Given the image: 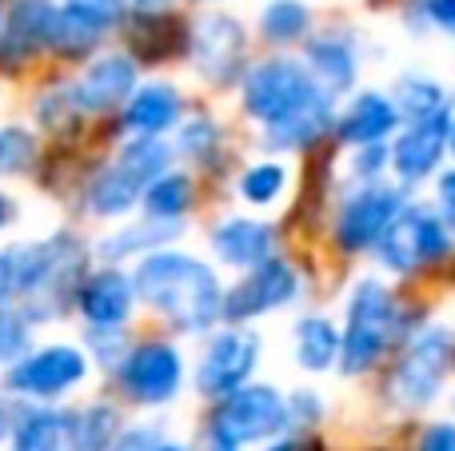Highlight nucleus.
Segmentation results:
<instances>
[{
  "label": "nucleus",
  "mask_w": 455,
  "mask_h": 451,
  "mask_svg": "<svg viewBox=\"0 0 455 451\" xmlns=\"http://www.w3.org/2000/svg\"><path fill=\"white\" fill-rule=\"evenodd\" d=\"M8 212H12V208H8V200L0 196V228H4V220H8Z\"/></svg>",
  "instance_id": "de8ad7c7"
},
{
  "label": "nucleus",
  "mask_w": 455,
  "mask_h": 451,
  "mask_svg": "<svg viewBox=\"0 0 455 451\" xmlns=\"http://www.w3.org/2000/svg\"><path fill=\"white\" fill-rule=\"evenodd\" d=\"M168 156H172V152H168V144H160L156 136H136V140L120 152L116 164L124 168V172L132 176L140 188H148L156 176L168 172Z\"/></svg>",
  "instance_id": "c85d7f7f"
},
{
  "label": "nucleus",
  "mask_w": 455,
  "mask_h": 451,
  "mask_svg": "<svg viewBox=\"0 0 455 451\" xmlns=\"http://www.w3.org/2000/svg\"><path fill=\"white\" fill-rule=\"evenodd\" d=\"M156 451H188V447H180V444H160Z\"/></svg>",
  "instance_id": "8fccbe9b"
},
{
  "label": "nucleus",
  "mask_w": 455,
  "mask_h": 451,
  "mask_svg": "<svg viewBox=\"0 0 455 451\" xmlns=\"http://www.w3.org/2000/svg\"><path fill=\"white\" fill-rule=\"evenodd\" d=\"M283 428H288V400L272 384H243L216 407L212 439L243 447L259 444V439H275Z\"/></svg>",
  "instance_id": "39448f33"
},
{
  "label": "nucleus",
  "mask_w": 455,
  "mask_h": 451,
  "mask_svg": "<svg viewBox=\"0 0 455 451\" xmlns=\"http://www.w3.org/2000/svg\"><path fill=\"white\" fill-rule=\"evenodd\" d=\"M36 160V136L20 124L0 128V176H20Z\"/></svg>",
  "instance_id": "2f4dec72"
},
{
  "label": "nucleus",
  "mask_w": 455,
  "mask_h": 451,
  "mask_svg": "<svg viewBox=\"0 0 455 451\" xmlns=\"http://www.w3.org/2000/svg\"><path fill=\"white\" fill-rule=\"evenodd\" d=\"M24 352H28V320H24V312L0 304V364H12Z\"/></svg>",
  "instance_id": "72a5a7b5"
},
{
  "label": "nucleus",
  "mask_w": 455,
  "mask_h": 451,
  "mask_svg": "<svg viewBox=\"0 0 455 451\" xmlns=\"http://www.w3.org/2000/svg\"><path fill=\"white\" fill-rule=\"evenodd\" d=\"M120 436V420L108 404H88L68 415V451H108Z\"/></svg>",
  "instance_id": "b1692460"
},
{
  "label": "nucleus",
  "mask_w": 455,
  "mask_h": 451,
  "mask_svg": "<svg viewBox=\"0 0 455 451\" xmlns=\"http://www.w3.org/2000/svg\"><path fill=\"white\" fill-rule=\"evenodd\" d=\"M16 296V272H12V256H0V304H8Z\"/></svg>",
  "instance_id": "37998d69"
},
{
  "label": "nucleus",
  "mask_w": 455,
  "mask_h": 451,
  "mask_svg": "<svg viewBox=\"0 0 455 451\" xmlns=\"http://www.w3.org/2000/svg\"><path fill=\"white\" fill-rule=\"evenodd\" d=\"M451 348H455V340L448 328H427V332H419L416 340L408 344V352H403L400 368H395V376H392L395 404L408 407V412H419V407L432 404L443 388L448 368L455 364Z\"/></svg>",
  "instance_id": "423d86ee"
},
{
  "label": "nucleus",
  "mask_w": 455,
  "mask_h": 451,
  "mask_svg": "<svg viewBox=\"0 0 455 451\" xmlns=\"http://www.w3.org/2000/svg\"><path fill=\"white\" fill-rule=\"evenodd\" d=\"M283 184H288V172H283L280 164H272V160H264V164H251L248 172L240 176V196L248 200V204H272L283 192Z\"/></svg>",
  "instance_id": "473e14b6"
},
{
  "label": "nucleus",
  "mask_w": 455,
  "mask_h": 451,
  "mask_svg": "<svg viewBox=\"0 0 455 451\" xmlns=\"http://www.w3.org/2000/svg\"><path fill=\"white\" fill-rule=\"evenodd\" d=\"M132 300H136V280L124 276L120 268L92 272L76 292L80 316L92 328H124V320L132 316Z\"/></svg>",
  "instance_id": "2eb2a0df"
},
{
  "label": "nucleus",
  "mask_w": 455,
  "mask_h": 451,
  "mask_svg": "<svg viewBox=\"0 0 455 451\" xmlns=\"http://www.w3.org/2000/svg\"><path fill=\"white\" fill-rule=\"evenodd\" d=\"M12 451H68V415L28 407L12 423Z\"/></svg>",
  "instance_id": "4be33fe9"
},
{
  "label": "nucleus",
  "mask_w": 455,
  "mask_h": 451,
  "mask_svg": "<svg viewBox=\"0 0 455 451\" xmlns=\"http://www.w3.org/2000/svg\"><path fill=\"white\" fill-rule=\"evenodd\" d=\"M140 196H144L140 184H136L120 164H112V168H104V172L92 180V188H88V208H92V216H104V220H108V216H124Z\"/></svg>",
  "instance_id": "393cba45"
},
{
  "label": "nucleus",
  "mask_w": 455,
  "mask_h": 451,
  "mask_svg": "<svg viewBox=\"0 0 455 451\" xmlns=\"http://www.w3.org/2000/svg\"><path fill=\"white\" fill-rule=\"evenodd\" d=\"M448 148L455 152V120H451V144H448Z\"/></svg>",
  "instance_id": "3c124183"
},
{
  "label": "nucleus",
  "mask_w": 455,
  "mask_h": 451,
  "mask_svg": "<svg viewBox=\"0 0 455 451\" xmlns=\"http://www.w3.org/2000/svg\"><path fill=\"white\" fill-rule=\"evenodd\" d=\"M307 68L323 92H347L355 80V52L344 36H320L307 44Z\"/></svg>",
  "instance_id": "412c9836"
},
{
  "label": "nucleus",
  "mask_w": 455,
  "mask_h": 451,
  "mask_svg": "<svg viewBox=\"0 0 455 451\" xmlns=\"http://www.w3.org/2000/svg\"><path fill=\"white\" fill-rule=\"evenodd\" d=\"M104 40V28L96 20H88L84 12H76L72 4H60L56 8V24H52V48L60 56H84L92 52L96 44Z\"/></svg>",
  "instance_id": "bb28decb"
},
{
  "label": "nucleus",
  "mask_w": 455,
  "mask_h": 451,
  "mask_svg": "<svg viewBox=\"0 0 455 451\" xmlns=\"http://www.w3.org/2000/svg\"><path fill=\"white\" fill-rule=\"evenodd\" d=\"M76 104L84 112H112L128 104L136 92V60L132 56H100L84 68V76L72 84Z\"/></svg>",
  "instance_id": "dca6fc26"
},
{
  "label": "nucleus",
  "mask_w": 455,
  "mask_h": 451,
  "mask_svg": "<svg viewBox=\"0 0 455 451\" xmlns=\"http://www.w3.org/2000/svg\"><path fill=\"white\" fill-rule=\"evenodd\" d=\"M296 296H299V272L288 260H280V256H267L264 264L243 272L240 284H232L224 292L220 316L228 324H248V320H259L267 312L291 304Z\"/></svg>",
  "instance_id": "6e6552de"
},
{
  "label": "nucleus",
  "mask_w": 455,
  "mask_h": 451,
  "mask_svg": "<svg viewBox=\"0 0 455 451\" xmlns=\"http://www.w3.org/2000/svg\"><path fill=\"white\" fill-rule=\"evenodd\" d=\"M172 0H132V12H168Z\"/></svg>",
  "instance_id": "a18cd8bd"
},
{
  "label": "nucleus",
  "mask_w": 455,
  "mask_h": 451,
  "mask_svg": "<svg viewBox=\"0 0 455 451\" xmlns=\"http://www.w3.org/2000/svg\"><path fill=\"white\" fill-rule=\"evenodd\" d=\"M220 144V132H216L212 120H188L180 132V152L192 160H208V152Z\"/></svg>",
  "instance_id": "f704fd0d"
},
{
  "label": "nucleus",
  "mask_w": 455,
  "mask_h": 451,
  "mask_svg": "<svg viewBox=\"0 0 455 451\" xmlns=\"http://www.w3.org/2000/svg\"><path fill=\"white\" fill-rule=\"evenodd\" d=\"M315 92H323V88L315 84L312 68L299 60H288V56L256 64V68H248V76H243V108L264 128L280 124L283 116L304 108Z\"/></svg>",
  "instance_id": "20e7f679"
},
{
  "label": "nucleus",
  "mask_w": 455,
  "mask_h": 451,
  "mask_svg": "<svg viewBox=\"0 0 455 451\" xmlns=\"http://www.w3.org/2000/svg\"><path fill=\"white\" fill-rule=\"evenodd\" d=\"M52 24H56L52 0H16L8 8L4 24H0V60L16 68L28 56H36L40 48H48L52 44Z\"/></svg>",
  "instance_id": "4468645a"
},
{
  "label": "nucleus",
  "mask_w": 455,
  "mask_h": 451,
  "mask_svg": "<svg viewBox=\"0 0 455 451\" xmlns=\"http://www.w3.org/2000/svg\"><path fill=\"white\" fill-rule=\"evenodd\" d=\"M136 296L164 312L180 332H208L224 312V288L204 260L156 248L136 268Z\"/></svg>",
  "instance_id": "f257e3e1"
},
{
  "label": "nucleus",
  "mask_w": 455,
  "mask_h": 451,
  "mask_svg": "<svg viewBox=\"0 0 455 451\" xmlns=\"http://www.w3.org/2000/svg\"><path fill=\"white\" fill-rule=\"evenodd\" d=\"M296 364L304 372H328L339 364V332L320 316L296 324Z\"/></svg>",
  "instance_id": "5701e85b"
},
{
  "label": "nucleus",
  "mask_w": 455,
  "mask_h": 451,
  "mask_svg": "<svg viewBox=\"0 0 455 451\" xmlns=\"http://www.w3.org/2000/svg\"><path fill=\"white\" fill-rule=\"evenodd\" d=\"M12 412H8V404H4V400H0V439H4V431H12Z\"/></svg>",
  "instance_id": "49530a36"
},
{
  "label": "nucleus",
  "mask_w": 455,
  "mask_h": 451,
  "mask_svg": "<svg viewBox=\"0 0 455 451\" xmlns=\"http://www.w3.org/2000/svg\"><path fill=\"white\" fill-rule=\"evenodd\" d=\"M440 216L448 220V228L455 232V168L440 176Z\"/></svg>",
  "instance_id": "79ce46f5"
},
{
  "label": "nucleus",
  "mask_w": 455,
  "mask_h": 451,
  "mask_svg": "<svg viewBox=\"0 0 455 451\" xmlns=\"http://www.w3.org/2000/svg\"><path fill=\"white\" fill-rule=\"evenodd\" d=\"M312 24V12H307L304 0H272V4L259 12V32L272 44H288V40H299Z\"/></svg>",
  "instance_id": "c756f323"
},
{
  "label": "nucleus",
  "mask_w": 455,
  "mask_h": 451,
  "mask_svg": "<svg viewBox=\"0 0 455 451\" xmlns=\"http://www.w3.org/2000/svg\"><path fill=\"white\" fill-rule=\"evenodd\" d=\"M259 364V336L248 332V328H224L208 340L204 356H200L196 368V388L204 396H232L235 388L248 384V376L256 372Z\"/></svg>",
  "instance_id": "9d476101"
},
{
  "label": "nucleus",
  "mask_w": 455,
  "mask_h": 451,
  "mask_svg": "<svg viewBox=\"0 0 455 451\" xmlns=\"http://www.w3.org/2000/svg\"><path fill=\"white\" fill-rule=\"evenodd\" d=\"M84 376H88L84 352L72 348V344H48V348L24 352L20 360H12L4 388L24 400H56L76 388Z\"/></svg>",
  "instance_id": "0eeeda50"
},
{
  "label": "nucleus",
  "mask_w": 455,
  "mask_h": 451,
  "mask_svg": "<svg viewBox=\"0 0 455 451\" xmlns=\"http://www.w3.org/2000/svg\"><path fill=\"white\" fill-rule=\"evenodd\" d=\"M212 252L228 268H256L275 252V232L259 220H224L212 228Z\"/></svg>",
  "instance_id": "a211bd4d"
},
{
  "label": "nucleus",
  "mask_w": 455,
  "mask_h": 451,
  "mask_svg": "<svg viewBox=\"0 0 455 451\" xmlns=\"http://www.w3.org/2000/svg\"><path fill=\"white\" fill-rule=\"evenodd\" d=\"M395 124H400V108H395L392 96L360 92L352 104H347L344 116L336 120V132L344 144L363 148V144H384L387 136L395 132Z\"/></svg>",
  "instance_id": "f3484780"
},
{
  "label": "nucleus",
  "mask_w": 455,
  "mask_h": 451,
  "mask_svg": "<svg viewBox=\"0 0 455 451\" xmlns=\"http://www.w3.org/2000/svg\"><path fill=\"white\" fill-rule=\"evenodd\" d=\"M315 420H323V404L315 392H291L288 400V428H312Z\"/></svg>",
  "instance_id": "e433bc0d"
},
{
  "label": "nucleus",
  "mask_w": 455,
  "mask_h": 451,
  "mask_svg": "<svg viewBox=\"0 0 455 451\" xmlns=\"http://www.w3.org/2000/svg\"><path fill=\"white\" fill-rule=\"evenodd\" d=\"M180 236V224L176 220H148V224H136V228H124L116 236H108L100 244L104 260H128V256H140V252H156L160 244Z\"/></svg>",
  "instance_id": "a878e982"
},
{
  "label": "nucleus",
  "mask_w": 455,
  "mask_h": 451,
  "mask_svg": "<svg viewBox=\"0 0 455 451\" xmlns=\"http://www.w3.org/2000/svg\"><path fill=\"white\" fill-rule=\"evenodd\" d=\"M267 451H323L320 439H280V444H272Z\"/></svg>",
  "instance_id": "c03bdc74"
},
{
  "label": "nucleus",
  "mask_w": 455,
  "mask_h": 451,
  "mask_svg": "<svg viewBox=\"0 0 455 451\" xmlns=\"http://www.w3.org/2000/svg\"><path fill=\"white\" fill-rule=\"evenodd\" d=\"M451 228L440 212L419 204H403V212L387 224V232L379 236V264L392 272H416L424 264H440L451 256Z\"/></svg>",
  "instance_id": "7ed1b4c3"
},
{
  "label": "nucleus",
  "mask_w": 455,
  "mask_h": 451,
  "mask_svg": "<svg viewBox=\"0 0 455 451\" xmlns=\"http://www.w3.org/2000/svg\"><path fill=\"white\" fill-rule=\"evenodd\" d=\"M64 4L84 12L88 20H96L104 32H112L120 24V16H124V0H64Z\"/></svg>",
  "instance_id": "c9c22d12"
},
{
  "label": "nucleus",
  "mask_w": 455,
  "mask_h": 451,
  "mask_svg": "<svg viewBox=\"0 0 455 451\" xmlns=\"http://www.w3.org/2000/svg\"><path fill=\"white\" fill-rule=\"evenodd\" d=\"M408 196L403 188H387V184H368L360 188L344 208H339L336 220V240L344 252H368L379 244V236L387 232V224L403 212Z\"/></svg>",
  "instance_id": "9b49d317"
},
{
  "label": "nucleus",
  "mask_w": 455,
  "mask_h": 451,
  "mask_svg": "<svg viewBox=\"0 0 455 451\" xmlns=\"http://www.w3.org/2000/svg\"><path fill=\"white\" fill-rule=\"evenodd\" d=\"M144 208H148L152 220H176L192 208V180L180 172H164L144 188Z\"/></svg>",
  "instance_id": "cd10ccee"
},
{
  "label": "nucleus",
  "mask_w": 455,
  "mask_h": 451,
  "mask_svg": "<svg viewBox=\"0 0 455 451\" xmlns=\"http://www.w3.org/2000/svg\"><path fill=\"white\" fill-rule=\"evenodd\" d=\"M243 48H248L243 28L224 12L200 16L196 28H192V56H196V68L204 72L208 80H216V84L235 80L240 60H243Z\"/></svg>",
  "instance_id": "ddd939ff"
},
{
  "label": "nucleus",
  "mask_w": 455,
  "mask_h": 451,
  "mask_svg": "<svg viewBox=\"0 0 455 451\" xmlns=\"http://www.w3.org/2000/svg\"><path fill=\"white\" fill-rule=\"evenodd\" d=\"M180 116V92L172 84H144L128 96L124 104V128L136 136H160Z\"/></svg>",
  "instance_id": "aec40b11"
},
{
  "label": "nucleus",
  "mask_w": 455,
  "mask_h": 451,
  "mask_svg": "<svg viewBox=\"0 0 455 451\" xmlns=\"http://www.w3.org/2000/svg\"><path fill=\"white\" fill-rule=\"evenodd\" d=\"M424 16L435 24L440 32L455 36V0H427L424 4Z\"/></svg>",
  "instance_id": "a19ab883"
},
{
  "label": "nucleus",
  "mask_w": 455,
  "mask_h": 451,
  "mask_svg": "<svg viewBox=\"0 0 455 451\" xmlns=\"http://www.w3.org/2000/svg\"><path fill=\"white\" fill-rule=\"evenodd\" d=\"M392 164V152H387V144H363V148H355V160H352V172L360 176V180H376L384 168Z\"/></svg>",
  "instance_id": "4c0bfd02"
},
{
  "label": "nucleus",
  "mask_w": 455,
  "mask_h": 451,
  "mask_svg": "<svg viewBox=\"0 0 455 451\" xmlns=\"http://www.w3.org/2000/svg\"><path fill=\"white\" fill-rule=\"evenodd\" d=\"M451 356H455V348H451Z\"/></svg>",
  "instance_id": "603ef678"
},
{
  "label": "nucleus",
  "mask_w": 455,
  "mask_h": 451,
  "mask_svg": "<svg viewBox=\"0 0 455 451\" xmlns=\"http://www.w3.org/2000/svg\"><path fill=\"white\" fill-rule=\"evenodd\" d=\"M212 451H240L235 444H220V439H212Z\"/></svg>",
  "instance_id": "09e8293b"
},
{
  "label": "nucleus",
  "mask_w": 455,
  "mask_h": 451,
  "mask_svg": "<svg viewBox=\"0 0 455 451\" xmlns=\"http://www.w3.org/2000/svg\"><path fill=\"white\" fill-rule=\"evenodd\" d=\"M184 380V360L172 344L164 340H148L128 348V356L120 360V388H124L128 400L144 407H156L176 400Z\"/></svg>",
  "instance_id": "1a4fd4ad"
},
{
  "label": "nucleus",
  "mask_w": 455,
  "mask_h": 451,
  "mask_svg": "<svg viewBox=\"0 0 455 451\" xmlns=\"http://www.w3.org/2000/svg\"><path fill=\"white\" fill-rule=\"evenodd\" d=\"M392 100H395V108H400V116H408V120H424V116H432V112L448 108L443 88L427 76H403L400 84H395Z\"/></svg>",
  "instance_id": "7c9ffc66"
},
{
  "label": "nucleus",
  "mask_w": 455,
  "mask_h": 451,
  "mask_svg": "<svg viewBox=\"0 0 455 451\" xmlns=\"http://www.w3.org/2000/svg\"><path fill=\"white\" fill-rule=\"evenodd\" d=\"M336 120V104H331V92H315L304 108H296L291 116H283L280 124H267L264 144L280 152H299L307 144H315Z\"/></svg>",
  "instance_id": "6ab92c4d"
},
{
  "label": "nucleus",
  "mask_w": 455,
  "mask_h": 451,
  "mask_svg": "<svg viewBox=\"0 0 455 451\" xmlns=\"http://www.w3.org/2000/svg\"><path fill=\"white\" fill-rule=\"evenodd\" d=\"M0 24H4V20H0Z\"/></svg>",
  "instance_id": "864d4df0"
},
{
  "label": "nucleus",
  "mask_w": 455,
  "mask_h": 451,
  "mask_svg": "<svg viewBox=\"0 0 455 451\" xmlns=\"http://www.w3.org/2000/svg\"><path fill=\"white\" fill-rule=\"evenodd\" d=\"M419 451H455V423H432L419 436Z\"/></svg>",
  "instance_id": "ea45409f"
},
{
  "label": "nucleus",
  "mask_w": 455,
  "mask_h": 451,
  "mask_svg": "<svg viewBox=\"0 0 455 451\" xmlns=\"http://www.w3.org/2000/svg\"><path fill=\"white\" fill-rule=\"evenodd\" d=\"M160 444H164V439H160L156 428H128L112 439L108 451H156Z\"/></svg>",
  "instance_id": "58836bf2"
},
{
  "label": "nucleus",
  "mask_w": 455,
  "mask_h": 451,
  "mask_svg": "<svg viewBox=\"0 0 455 451\" xmlns=\"http://www.w3.org/2000/svg\"><path fill=\"white\" fill-rule=\"evenodd\" d=\"M451 108H440L424 120H411L408 132L395 136L392 144V168L403 184H419L440 168L443 152L451 144Z\"/></svg>",
  "instance_id": "f8f14e48"
},
{
  "label": "nucleus",
  "mask_w": 455,
  "mask_h": 451,
  "mask_svg": "<svg viewBox=\"0 0 455 451\" xmlns=\"http://www.w3.org/2000/svg\"><path fill=\"white\" fill-rule=\"evenodd\" d=\"M408 328V312L400 308L392 292L379 280H360L347 300V324L339 332V368L347 376H360L384 360V352Z\"/></svg>",
  "instance_id": "f03ea898"
}]
</instances>
